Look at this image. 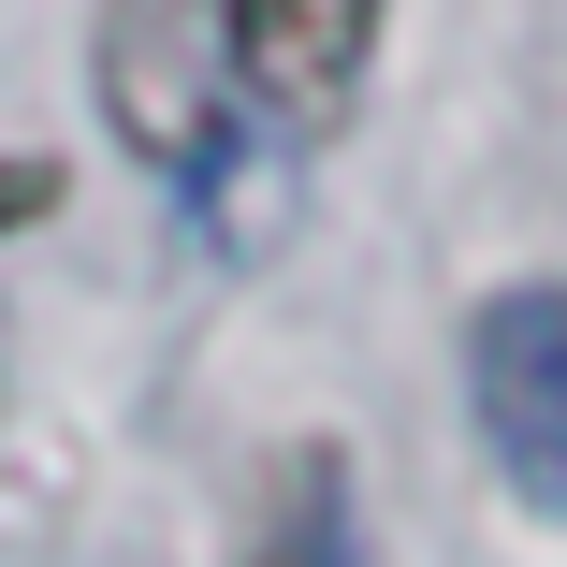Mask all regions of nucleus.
<instances>
[{
  "label": "nucleus",
  "mask_w": 567,
  "mask_h": 567,
  "mask_svg": "<svg viewBox=\"0 0 567 567\" xmlns=\"http://www.w3.org/2000/svg\"><path fill=\"white\" fill-rule=\"evenodd\" d=\"M364 44H379V0H218V59H234V87L262 102V117H291V132L350 117Z\"/></svg>",
  "instance_id": "2"
},
{
  "label": "nucleus",
  "mask_w": 567,
  "mask_h": 567,
  "mask_svg": "<svg viewBox=\"0 0 567 567\" xmlns=\"http://www.w3.org/2000/svg\"><path fill=\"white\" fill-rule=\"evenodd\" d=\"M466 408H481L495 481L538 524H567V277L481 291V320H466Z\"/></svg>",
  "instance_id": "1"
},
{
  "label": "nucleus",
  "mask_w": 567,
  "mask_h": 567,
  "mask_svg": "<svg viewBox=\"0 0 567 567\" xmlns=\"http://www.w3.org/2000/svg\"><path fill=\"white\" fill-rule=\"evenodd\" d=\"M234 567H379L364 509H350V451H277V481H262V524Z\"/></svg>",
  "instance_id": "3"
}]
</instances>
